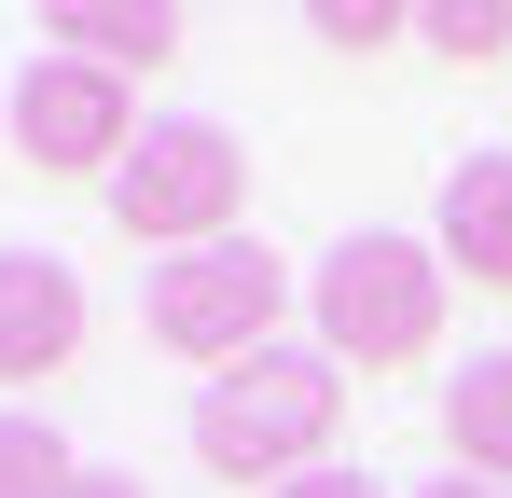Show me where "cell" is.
<instances>
[{
  "instance_id": "obj_1",
  "label": "cell",
  "mask_w": 512,
  "mask_h": 498,
  "mask_svg": "<svg viewBox=\"0 0 512 498\" xmlns=\"http://www.w3.org/2000/svg\"><path fill=\"white\" fill-rule=\"evenodd\" d=\"M333 429H346V374L319 360V346H263V360H236V374H208L194 457H208L222 485H250V471L305 485V471L333 457Z\"/></svg>"
},
{
  "instance_id": "obj_2",
  "label": "cell",
  "mask_w": 512,
  "mask_h": 498,
  "mask_svg": "<svg viewBox=\"0 0 512 498\" xmlns=\"http://www.w3.org/2000/svg\"><path fill=\"white\" fill-rule=\"evenodd\" d=\"M319 360H360V374H402V360H429L443 346V249L416 236H346L333 263H319Z\"/></svg>"
},
{
  "instance_id": "obj_3",
  "label": "cell",
  "mask_w": 512,
  "mask_h": 498,
  "mask_svg": "<svg viewBox=\"0 0 512 498\" xmlns=\"http://www.w3.org/2000/svg\"><path fill=\"white\" fill-rule=\"evenodd\" d=\"M236 208H250V139L236 125H153L139 153H125V180H111V222L139 249H222L236 236Z\"/></svg>"
},
{
  "instance_id": "obj_4",
  "label": "cell",
  "mask_w": 512,
  "mask_h": 498,
  "mask_svg": "<svg viewBox=\"0 0 512 498\" xmlns=\"http://www.w3.org/2000/svg\"><path fill=\"white\" fill-rule=\"evenodd\" d=\"M277 305H291V263H277V249H236V236H222V249H180L167 277H153V346L236 374V360L277 346Z\"/></svg>"
},
{
  "instance_id": "obj_5",
  "label": "cell",
  "mask_w": 512,
  "mask_h": 498,
  "mask_svg": "<svg viewBox=\"0 0 512 498\" xmlns=\"http://www.w3.org/2000/svg\"><path fill=\"white\" fill-rule=\"evenodd\" d=\"M14 153H28V180H125V153H139V83L84 70V56H28L14 70Z\"/></svg>"
},
{
  "instance_id": "obj_6",
  "label": "cell",
  "mask_w": 512,
  "mask_h": 498,
  "mask_svg": "<svg viewBox=\"0 0 512 498\" xmlns=\"http://www.w3.org/2000/svg\"><path fill=\"white\" fill-rule=\"evenodd\" d=\"M84 360V277L56 249H0V388H42Z\"/></svg>"
},
{
  "instance_id": "obj_7",
  "label": "cell",
  "mask_w": 512,
  "mask_h": 498,
  "mask_svg": "<svg viewBox=\"0 0 512 498\" xmlns=\"http://www.w3.org/2000/svg\"><path fill=\"white\" fill-rule=\"evenodd\" d=\"M42 28H56V56H84V70H111V83L180 70V14L167 0H56Z\"/></svg>"
},
{
  "instance_id": "obj_8",
  "label": "cell",
  "mask_w": 512,
  "mask_h": 498,
  "mask_svg": "<svg viewBox=\"0 0 512 498\" xmlns=\"http://www.w3.org/2000/svg\"><path fill=\"white\" fill-rule=\"evenodd\" d=\"M443 277L512 291V153H471L443 180Z\"/></svg>"
},
{
  "instance_id": "obj_9",
  "label": "cell",
  "mask_w": 512,
  "mask_h": 498,
  "mask_svg": "<svg viewBox=\"0 0 512 498\" xmlns=\"http://www.w3.org/2000/svg\"><path fill=\"white\" fill-rule=\"evenodd\" d=\"M443 443H457L471 485H512V346H499V360H471V374L443 388Z\"/></svg>"
},
{
  "instance_id": "obj_10",
  "label": "cell",
  "mask_w": 512,
  "mask_h": 498,
  "mask_svg": "<svg viewBox=\"0 0 512 498\" xmlns=\"http://www.w3.org/2000/svg\"><path fill=\"white\" fill-rule=\"evenodd\" d=\"M416 28H429L443 70H499V56H512V0H429Z\"/></svg>"
},
{
  "instance_id": "obj_11",
  "label": "cell",
  "mask_w": 512,
  "mask_h": 498,
  "mask_svg": "<svg viewBox=\"0 0 512 498\" xmlns=\"http://www.w3.org/2000/svg\"><path fill=\"white\" fill-rule=\"evenodd\" d=\"M70 471H84V457H70L42 415H0V498H56Z\"/></svg>"
},
{
  "instance_id": "obj_12",
  "label": "cell",
  "mask_w": 512,
  "mask_h": 498,
  "mask_svg": "<svg viewBox=\"0 0 512 498\" xmlns=\"http://www.w3.org/2000/svg\"><path fill=\"white\" fill-rule=\"evenodd\" d=\"M305 28H319V42H333V56H388V42H402V28H416V14H402V0H319V14H305Z\"/></svg>"
},
{
  "instance_id": "obj_13",
  "label": "cell",
  "mask_w": 512,
  "mask_h": 498,
  "mask_svg": "<svg viewBox=\"0 0 512 498\" xmlns=\"http://www.w3.org/2000/svg\"><path fill=\"white\" fill-rule=\"evenodd\" d=\"M277 498H388L374 471H305V485H277Z\"/></svg>"
},
{
  "instance_id": "obj_14",
  "label": "cell",
  "mask_w": 512,
  "mask_h": 498,
  "mask_svg": "<svg viewBox=\"0 0 512 498\" xmlns=\"http://www.w3.org/2000/svg\"><path fill=\"white\" fill-rule=\"evenodd\" d=\"M56 498H139V471H70Z\"/></svg>"
},
{
  "instance_id": "obj_15",
  "label": "cell",
  "mask_w": 512,
  "mask_h": 498,
  "mask_svg": "<svg viewBox=\"0 0 512 498\" xmlns=\"http://www.w3.org/2000/svg\"><path fill=\"white\" fill-rule=\"evenodd\" d=\"M429 498H512V485H471V471H443V485H429Z\"/></svg>"
}]
</instances>
